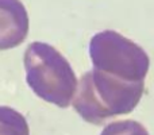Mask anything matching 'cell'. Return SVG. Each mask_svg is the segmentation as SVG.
<instances>
[{
  "label": "cell",
  "mask_w": 154,
  "mask_h": 135,
  "mask_svg": "<svg viewBox=\"0 0 154 135\" xmlns=\"http://www.w3.org/2000/svg\"><path fill=\"white\" fill-rule=\"evenodd\" d=\"M92 56L96 64L114 72L116 77L145 82L150 65L149 56L127 38L111 31L97 35L92 43Z\"/></svg>",
  "instance_id": "cell-1"
},
{
  "label": "cell",
  "mask_w": 154,
  "mask_h": 135,
  "mask_svg": "<svg viewBox=\"0 0 154 135\" xmlns=\"http://www.w3.org/2000/svg\"><path fill=\"white\" fill-rule=\"evenodd\" d=\"M101 135H149V133L141 123L134 120H125L108 126Z\"/></svg>",
  "instance_id": "cell-2"
}]
</instances>
